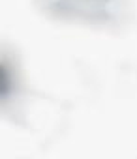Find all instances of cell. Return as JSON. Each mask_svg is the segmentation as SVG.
<instances>
[{
	"label": "cell",
	"instance_id": "cell-1",
	"mask_svg": "<svg viewBox=\"0 0 137 159\" xmlns=\"http://www.w3.org/2000/svg\"><path fill=\"white\" fill-rule=\"evenodd\" d=\"M36 10L58 23L118 30L131 17L130 0H34Z\"/></svg>",
	"mask_w": 137,
	"mask_h": 159
},
{
	"label": "cell",
	"instance_id": "cell-2",
	"mask_svg": "<svg viewBox=\"0 0 137 159\" xmlns=\"http://www.w3.org/2000/svg\"><path fill=\"white\" fill-rule=\"evenodd\" d=\"M21 81H19V67L15 64V58L4 51L2 52V103L4 105L15 96Z\"/></svg>",
	"mask_w": 137,
	"mask_h": 159
}]
</instances>
